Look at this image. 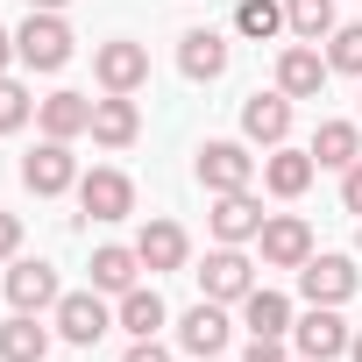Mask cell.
<instances>
[{"label":"cell","mask_w":362,"mask_h":362,"mask_svg":"<svg viewBox=\"0 0 362 362\" xmlns=\"http://www.w3.org/2000/svg\"><path fill=\"white\" fill-rule=\"evenodd\" d=\"M22 185H29L36 199H64V192H78V156H71V142L43 135V142L22 156Z\"/></svg>","instance_id":"7"},{"label":"cell","mask_w":362,"mask_h":362,"mask_svg":"<svg viewBox=\"0 0 362 362\" xmlns=\"http://www.w3.org/2000/svg\"><path fill=\"white\" fill-rule=\"evenodd\" d=\"M57 327H43V313H15L0 327V362H50Z\"/></svg>","instance_id":"22"},{"label":"cell","mask_w":362,"mask_h":362,"mask_svg":"<svg viewBox=\"0 0 362 362\" xmlns=\"http://www.w3.org/2000/svg\"><path fill=\"white\" fill-rule=\"evenodd\" d=\"M228 334H235V320H228V305H214V298H199L185 320H177V348H185V355H221Z\"/></svg>","instance_id":"19"},{"label":"cell","mask_w":362,"mask_h":362,"mask_svg":"<svg viewBox=\"0 0 362 362\" xmlns=\"http://www.w3.org/2000/svg\"><path fill=\"white\" fill-rule=\"evenodd\" d=\"M362 291V270H355V256H305V270H298V298L305 305H348Z\"/></svg>","instance_id":"8"},{"label":"cell","mask_w":362,"mask_h":362,"mask_svg":"<svg viewBox=\"0 0 362 362\" xmlns=\"http://www.w3.org/2000/svg\"><path fill=\"white\" fill-rule=\"evenodd\" d=\"M291 362H305V355H291Z\"/></svg>","instance_id":"39"},{"label":"cell","mask_w":362,"mask_h":362,"mask_svg":"<svg viewBox=\"0 0 362 362\" xmlns=\"http://www.w3.org/2000/svg\"><path fill=\"white\" fill-rule=\"evenodd\" d=\"M242 362H291V348H284V334H249Z\"/></svg>","instance_id":"30"},{"label":"cell","mask_w":362,"mask_h":362,"mask_svg":"<svg viewBox=\"0 0 362 362\" xmlns=\"http://www.w3.org/2000/svg\"><path fill=\"white\" fill-rule=\"evenodd\" d=\"M71 50H78V36H71V22H64V15L29 8V22L15 29V57H22L29 71H64V64H71Z\"/></svg>","instance_id":"1"},{"label":"cell","mask_w":362,"mask_h":362,"mask_svg":"<svg viewBox=\"0 0 362 362\" xmlns=\"http://www.w3.org/2000/svg\"><path fill=\"white\" fill-rule=\"evenodd\" d=\"M121 362H177V355H170L163 341H128V355H121Z\"/></svg>","instance_id":"33"},{"label":"cell","mask_w":362,"mask_h":362,"mask_svg":"<svg viewBox=\"0 0 362 362\" xmlns=\"http://www.w3.org/2000/svg\"><path fill=\"white\" fill-rule=\"evenodd\" d=\"M348 341H355V327L341 320V305H305L291 320V348L305 362H334V355H348Z\"/></svg>","instance_id":"9"},{"label":"cell","mask_w":362,"mask_h":362,"mask_svg":"<svg viewBox=\"0 0 362 362\" xmlns=\"http://www.w3.org/2000/svg\"><path fill=\"white\" fill-rule=\"evenodd\" d=\"M135 256H142V270H149V277H170V270H185V263H192V235L177 228V221H163V214H156V221H142V228H135Z\"/></svg>","instance_id":"11"},{"label":"cell","mask_w":362,"mask_h":362,"mask_svg":"<svg viewBox=\"0 0 362 362\" xmlns=\"http://www.w3.org/2000/svg\"><path fill=\"white\" fill-rule=\"evenodd\" d=\"M228 36L221 29H185V36H177V71H185L192 86H214L221 71H228Z\"/></svg>","instance_id":"17"},{"label":"cell","mask_w":362,"mask_h":362,"mask_svg":"<svg viewBox=\"0 0 362 362\" xmlns=\"http://www.w3.org/2000/svg\"><path fill=\"white\" fill-rule=\"evenodd\" d=\"M15 64H22V57H15V29H0V78H8Z\"/></svg>","instance_id":"34"},{"label":"cell","mask_w":362,"mask_h":362,"mask_svg":"<svg viewBox=\"0 0 362 362\" xmlns=\"http://www.w3.org/2000/svg\"><path fill=\"white\" fill-rule=\"evenodd\" d=\"M192 362H221V355H192Z\"/></svg>","instance_id":"38"},{"label":"cell","mask_w":362,"mask_h":362,"mask_svg":"<svg viewBox=\"0 0 362 362\" xmlns=\"http://www.w3.org/2000/svg\"><path fill=\"white\" fill-rule=\"evenodd\" d=\"M291 22H284V0H235V36H249V43H270V36H284Z\"/></svg>","instance_id":"26"},{"label":"cell","mask_w":362,"mask_h":362,"mask_svg":"<svg viewBox=\"0 0 362 362\" xmlns=\"http://www.w3.org/2000/svg\"><path fill=\"white\" fill-rule=\"evenodd\" d=\"M313 177H320L313 149H291V142L263 149V192H270V199H305V192H313Z\"/></svg>","instance_id":"16"},{"label":"cell","mask_w":362,"mask_h":362,"mask_svg":"<svg viewBox=\"0 0 362 362\" xmlns=\"http://www.w3.org/2000/svg\"><path fill=\"white\" fill-rule=\"evenodd\" d=\"M327 78H334V64H327L320 43H284V50H277V93H291V100H320Z\"/></svg>","instance_id":"12"},{"label":"cell","mask_w":362,"mask_h":362,"mask_svg":"<svg viewBox=\"0 0 362 362\" xmlns=\"http://www.w3.org/2000/svg\"><path fill=\"white\" fill-rule=\"evenodd\" d=\"M291 107H298V100L277 93V86H270V93H249V100H242V142H249V149L291 142Z\"/></svg>","instance_id":"10"},{"label":"cell","mask_w":362,"mask_h":362,"mask_svg":"<svg viewBox=\"0 0 362 362\" xmlns=\"http://www.w3.org/2000/svg\"><path fill=\"white\" fill-rule=\"evenodd\" d=\"M135 135H142L135 93H100V100H93V142H100V149H128Z\"/></svg>","instance_id":"18"},{"label":"cell","mask_w":362,"mask_h":362,"mask_svg":"<svg viewBox=\"0 0 362 362\" xmlns=\"http://www.w3.org/2000/svg\"><path fill=\"white\" fill-rule=\"evenodd\" d=\"M291 320H298L291 298L270 291V284H256V291L242 298V327H249V334H284V341H291Z\"/></svg>","instance_id":"25"},{"label":"cell","mask_w":362,"mask_h":362,"mask_svg":"<svg viewBox=\"0 0 362 362\" xmlns=\"http://www.w3.org/2000/svg\"><path fill=\"white\" fill-rule=\"evenodd\" d=\"M341 206H348V214L362 221V156H355V163L341 170Z\"/></svg>","instance_id":"31"},{"label":"cell","mask_w":362,"mask_h":362,"mask_svg":"<svg viewBox=\"0 0 362 362\" xmlns=\"http://www.w3.org/2000/svg\"><path fill=\"white\" fill-rule=\"evenodd\" d=\"M93 78H100V93H142L149 86V43H135V36L93 43Z\"/></svg>","instance_id":"6"},{"label":"cell","mask_w":362,"mask_h":362,"mask_svg":"<svg viewBox=\"0 0 362 362\" xmlns=\"http://www.w3.org/2000/svg\"><path fill=\"white\" fill-rule=\"evenodd\" d=\"M355 256H362V221H355Z\"/></svg>","instance_id":"37"},{"label":"cell","mask_w":362,"mask_h":362,"mask_svg":"<svg viewBox=\"0 0 362 362\" xmlns=\"http://www.w3.org/2000/svg\"><path fill=\"white\" fill-rule=\"evenodd\" d=\"M256 249H263V270H305V256H313L305 214H270L263 235H256Z\"/></svg>","instance_id":"14"},{"label":"cell","mask_w":362,"mask_h":362,"mask_svg":"<svg viewBox=\"0 0 362 362\" xmlns=\"http://www.w3.org/2000/svg\"><path fill=\"white\" fill-rule=\"evenodd\" d=\"M128 214H135V177H128V170L100 163V170L78 177V214H71V228H86V221H128Z\"/></svg>","instance_id":"5"},{"label":"cell","mask_w":362,"mask_h":362,"mask_svg":"<svg viewBox=\"0 0 362 362\" xmlns=\"http://www.w3.org/2000/svg\"><path fill=\"white\" fill-rule=\"evenodd\" d=\"M256 149L249 142H228V135H214V142H199V156H192V177L206 192H249L256 185Z\"/></svg>","instance_id":"3"},{"label":"cell","mask_w":362,"mask_h":362,"mask_svg":"<svg viewBox=\"0 0 362 362\" xmlns=\"http://www.w3.org/2000/svg\"><path fill=\"white\" fill-rule=\"evenodd\" d=\"M50 327H57V341H71V348H100L107 334H114V305H107V291H64L57 305H50Z\"/></svg>","instance_id":"2"},{"label":"cell","mask_w":362,"mask_h":362,"mask_svg":"<svg viewBox=\"0 0 362 362\" xmlns=\"http://www.w3.org/2000/svg\"><path fill=\"white\" fill-rule=\"evenodd\" d=\"M114 327H128L135 341H156V334L170 327V305H163V291H156V284H135V291H121V298H114Z\"/></svg>","instance_id":"21"},{"label":"cell","mask_w":362,"mask_h":362,"mask_svg":"<svg viewBox=\"0 0 362 362\" xmlns=\"http://www.w3.org/2000/svg\"><path fill=\"white\" fill-rule=\"evenodd\" d=\"M57 298H64L57 263H43V256H15V263H8V305H15V313H50Z\"/></svg>","instance_id":"15"},{"label":"cell","mask_w":362,"mask_h":362,"mask_svg":"<svg viewBox=\"0 0 362 362\" xmlns=\"http://www.w3.org/2000/svg\"><path fill=\"white\" fill-rule=\"evenodd\" d=\"M22 256V214H0V263Z\"/></svg>","instance_id":"32"},{"label":"cell","mask_w":362,"mask_h":362,"mask_svg":"<svg viewBox=\"0 0 362 362\" xmlns=\"http://www.w3.org/2000/svg\"><path fill=\"white\" fill-rule=\"evenodd\" d=\"M192 277H199V298H214V305H242V298L256 291V263H249V249H235V242H214Z\"/></svg>","instance_id":"4"},{"label":"cell","mask_w":362,"mask_h":362,"mask_svg":"<svg viewBox=\"0 0 362 362\" xmlns=\"http://www.w3.org/2000/svg\"><path fill=\"white\" fill-rule=\"evenodd\" d=\"M327 64L348 71V78H362V22H341V29L327 36Z\"/></svg>","instance_id":"29"},{"label":"cell","mask_w":362,"mask_h":362,"mask_svg":"<svg viewBox=\"0 0 362 362\" xmlns=\"http://www.w3.org/2000/svg\"><path fill=\"white\" fill-rule=\"evenodd\" d=\"M135 284H142V256H135V242H128V249H121V242L93 249V291L121 298V291H135Z\"/></svg>","instance_id":"23"},{"label":"cell","mask_w":362,"mask_h":362,"mask_svg":"<svg viewBox=\"0 0 362 362\" xmlns=\"http://www.w3.org/2000/svg\"><path fill=\"white\" fill-rule=\"evenodd\" d=\"M29 8H43V15H64V8H71V0H29Z\"/></svg>","instance_id":"35"},{"label":"cell","mask_w":362,"mask_h":362,"mask_svg":"<svg viewBox=\"0 0 362 362\" xmlns=\"http://www.w3.org/2000/svg\"><path fill=\"white\" fill-rule=\"evenodd\" d=\"M36 121V93L8 71V78H0V135H15V128H29Z\"/></svg>","instance_id":"28"},{"label":"cell","mask_w":362,"mask_h":362,"mask_svg":"<svg viewBox=\"0 0 362 362\" xmlns=\"http://www.w3.org/2000/svg\"><path fill=\"white\" fill-rule=\"evenodd\" d=\"M36 128L57 135V142L93 135V93H50V100H36Z\"/></svg>","instance_id":"20"},{"label":"cell","mask_w":362,"mask_h":362,"mask_svg":"<svg viewBox=\"0 0 362 362\" xmlns=\"http://www.w3.org/2000/svg\"><path fill=\"white\" fill-rule=\"evenodd\" d=\"M305 149H313V163H320V170H348V163L362 156V121H320Z\"/></svg>","instance_id":"24"},{"label":"cell","mask_w":362,"mask_h":362,"mask_svg":"<svg viewBox=\"0 0 362 362\" xmlns=\"http://www.w3.org/2000/svg\"><path fill=\"white\" fill-rule=\"evenodd\" d=\"M263 221H270V214H263L256 192H214V206H206V235H214V242H235V249L256 242Z\"/></svg>","instance_id":"13"},{"label":"cell","mask_w":362,"mask_h":362,"mask_svg":"<svg viewBox=\"0 0 362 362\" xmlns=\"http://www.w3.org/2000/svg\"><path fill=\"white\" fill-rule=\"evenodd\" d=\"M284 22L298 43H327L341 22H334V0H284Z\"/></svg>","instance_id":"27"},{"label":"cell","mask_w":362,"mask_h":362,"mask_svg":"<svg viewBox=\"0 0 362 362\" xmlns=\"http://www.w3.org/2000/svg\"><path fill=\"white\" fill-rule=\"evenodd\" d=\"M348 362H362V327H355V341H348Z\"/></svg>","instance_id":"36"}]
</instances>
